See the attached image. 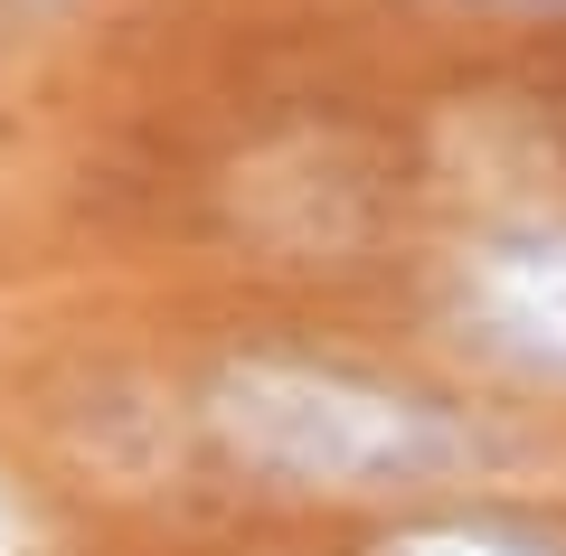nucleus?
<instances>
[{
  "label": "nucleus",
  "mask_w": 566,
  "mask_h": 556,
  "mask_svg": "<svg viewBox=\"0 0 566 556\" xmlns=\"http://www.w3.org/2000/svg\"><path fill=\"white\" fill-rule=\"evenodd\" d=\"M199 416L245 481L293 500H406L491 453L463 406L322 349H237L208 368Z\"/></svg>",
  "instance_id": "nucleus-1"
},
{
  "label": "nucleus",
  "mask_w": 566,
  "mask_h": 556,
  "mask_svg": "<svg viewBox=\"0 0 566 556\" xmlns=\"http://www.w3.org/2000/svg\"><path fill=\"white\" fill-rule=\"evenodd\" d=\"M453 331L520 387H566V218H510L453 255Z\"/></svg>",
  "instance_id": "nucleus-2"
},
{
  "label": "nucleus",
  "mask_w": 566,
  "mask_h": 556,
  "mask_svg": "<svg viewBox=\"0 0 566 556\" xmlns=\"http://www.w3.org/2000/svg\"><path fill=\"white\" fill-rule=\"evenodd\" d=\"M368 556H566V528L528 510H424L397 518Z\"/></svg>",
  "instance_id": "nucleus-3"
},
{
  "label": "nucleus",
  "mask_w": 566,
  "mask_h": 556,
  "mask_svg": "<svg viewBox=\"0 0 566 556\" xmlns=\"http://www.w3.org/2000/svg\"><path fill=\"white\" fill-rule=\"evenodd\" d=\"M57 10H76V0H0V29H39V20H57Z\"/></svg>",
  "instance_id": "nucleus-4"
},
{
  "label": "nucleus",
  "mask_w": 566,
  "mask_h": 556,
  "mask_svg": "<svg viewBox=\"0 0 566 556\" xmlns=\"http://www.w3.org/2000/svg\"><path fill=\"white\" fill-rule=\"evenodd\" d=\"M491 10H520V20H566V0H491Z\"/></svg>",
  "instance_id": "nucleus-5"
}]
</instances>
